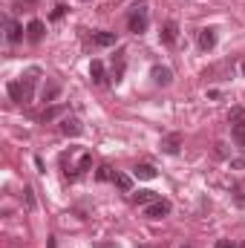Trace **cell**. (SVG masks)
I'll return each mask as SVG.
<instances>
[{"label": "cell", "mask_w": 245, "mask_h": 248, "mask_svg": "<svg viewBox=\"0 0 245 248\" xmlns=\"http://www.w3.org/2000/svg\"><path fill=\"white\" fill-rule=\"evenodd\" d=\"M38 78H41V69H38V66H29V69L20 75V81H12V84L6 87L9 95H12V101H17V104H29L32 95H35Z\"/></svg>", "instance_id": "cell-1"}, {"label": "cell", "mask_w": 245, "mask_h": 248, "mask_svg": "<svg viewBox=\"0 0 245 248\" xmlns=\"http://www.w3.org/2000/svg\"><path fill=\"white\" fill-rule=\"evenodd\" d=\"M61 168L66 179H78V176H84L92 168V156L87 150H81V147H69L61 156Z\"/></svg>", "instance_id": "cell-2"}, {"label": "cell", "mask_w": 245, "mask_h": 248, "mask_svg": "<svg viewBox=\"0 0 245 248\" xmlns=\"http://www.w3.org/2000/svg\"><path fill=\"white\" fill-rule=\"evenodd\" d=\"M147 26H150V12H147V6H144V3L133 6L130 15H127V29H130L133 35H141V32H147Z\"/></svg>", "instance_id": "cell-3"}, {"label": "cell", "mask_w": 245, "mask_h": 248, "mask_svg": "<svg viewBox=\"0 0 245 248\" xmlns=\"http://www.w3.org/2000/svg\"><path fill=\"white\" fill-rule=\"evenodd\" d=\"M173 211V205L168 202V199H156V202H150L147 208H144V217L147 219H162V217H168Z\"/></svg>", "instance_id": "cell-4"}, {"label": "cell", "mask_w": 245, "mask_h": 248, "mask_svg": "<svg viewBox=\"0 0 245 248\" xmlns=\"http://www.w3.org/2000/svg\"><path fill=\"white\" fill-rule=\"evenodd\" d=\"M150 75H153V84H159V87H168L173 81V69L170 66H162V63H156L150 69Z\"/></svg>", "instance_id": "cell-5"}, {"label": "cell", "mask_w": 245, "mask_h": 248, "mask_svg": "<svg viewBox=\"0 0 245 248\" xmlns=\"http://www.w3.org/2000/svg\"><path fill=\"white\" fill-rule=\"evenodd\" d=\"M196 44H199V49H202V52H211V49L216 46V29H211V26H208V29H202V32H199V38H196Z\"/></svg>", "instance_id": "cell-6"}, {"label": "cell", "mask_w": 245, "mask_h": 248, "mask_svg": "<svg viewBox=\"0 0 245 248\" xmlns=\"http://www.w3.org/2000/svg\"><path fill=\"white\" fill-rule=\"evenodd\" d=\"M61 133H63V136H69V139H75V136H81V133H84V127H81V122H78L75 116H63Z\"/></svg>", "instance_id": "cell-7"}, {"label": "cell", "mask_w": 245, "mask_h": 248, "mask_svg": "<svg viewBox=\"0 0 245 248\" xmlns=\"http://www.w3.org/2000/svg\"><path fill=\"white\" fill-rule=\"evenodd\" d=\"M176 38H179V23H176V20H168V23L162 26V44H165V46H173Z\"/></svg>", "instance_id": "cell-8"}, {"label": "cell", "mask_w": 245, "mask_h": 248, "mask_svg": "<svg viewBox=\"0 0 245 248\" xmlns=\"http://www.w3.org/2000/svg\"><path fill=\"white\" fill-rule=\"evenodd\" d=\"M26 38H29L32 44H41V41H44V20H29V26H26Z\"/></svg>", "instance_id": "cell-9"}, {"label": "cell", "mask_w": 245, "mask_h": 248, "mask_svg": "<svg viewBox=\"0 0 245 248\" xmlns=\"http://www.w3.org/2000/svg\"><path fill=\"white\" fill-rule=\"evenodd\" d=\"M179 147H182V136H179V133H170V136L162 139V150H165V153L173 156V153H179Z\"/></svg>", "instance_id": "cell-10"}, {"label": "cell", "mask_w": 245, "mask_h": 248, "mask_svg": "<svg viewBox=\"0 0 245 248\" xmlns=\"http://www.w3.org/2000/svg\"><path fill=\"white\" fill-rule=\"evenodd\" d=\"M90 78H92V84H98V87H104V84H107V72H104V63H101V61L90 63Z\"/></svg>", "instance_id": "cell-11"}, {"label": "cell", "mask_w": 245, "mask_h": 248, "mask_svg": "<svg viewBox=\"0 0 245 248\" xmlns=\"http://www.w3.org/2000/svg\"><path fill=\"white\" fill-rule=\"evenodd\" d=\"M20 38H23V26L17 20H6V41L9 44H17Z\"/></svg>", "instance_id": "cell-12"}, {"label": "cell", "mask_w": 245, "mask_h": 248, "mask_svg": "<svg viewBox=\"0 0 245 248\" xmlns=\"http://www.w3.org/2000/svg\"><path fill=\"white\" fill-rule=\"evenodd\" d=\"M133 176L150 182V179H156V168H153V165H136V168H133Z\"/></svg>", "instance_id": "cell-13"}, {"label": "cell", "mask_w": 245, "mask_h": 248, "mask_svg": "<svg viewBox=\"0 0 245 248\" xmlns=\"http://www.w3.org/2000/svg\"><path fill=\"white\" fill-rule=\"evenodd\" d=\"M63 113H66V107H63V104H52V107H46V110H44L41 122H44V124H49V122H55V119H61Z\"/></svg>", "instance_id": "cell-14"}, {"label": "cell", "mask_w": 245, "mask_h": 248, "mask_svg": "<svg viewBox=\"0 0 245 248\" xmlns=\"http://www.w3.org/2000/svg\"><path fill=\"white\" fill-rule=\"evenodd\" d=\"M92 41H95V46H113L116 44V35L113 32H95Z\"/></svg>", "instance_id": "cell-15"}, {"label": "cell", "mask_w": 245, "mask_h": 248, "mask_svg": "<svg viewBox=\"0 0 245 248\" xmlns=\"http://www.w3.org/2000/svg\"><path fill=\"white\" fill-rule=\"evenodd\" d=\"M58 93H61V84H58V81H46V84H44V93H41V95H44V101H52V98H55Z\"/></svg>", "instance_id": "cell-16"}, {"label": "cell", "mask_w": 245, "mask_h": 248, "mask_svg": "<svg viewBox=\"0 0 245 248\" xmlns=\"http://www.w3.org/2000/svg\"><path fill=\"white\" fill-rule=\"evenodd\" d=\"M133 199H136L138 205H150V202H156L159 196H156L153 190H138V193H133Z\"/></svg>", "instance_id": "cell-17"}, {"label": "cell", "mask_w": 245, "mask_h": 248, "mask_svg": "<svg viewBox=\"0 0 245 248\" xmlns=\"http://www.w3.org/2000/svg\"><path fill=\"white\" fill-rule=\"evenodd\" d=\"M231 136H234V141H237V144H240V147L245 150V122H237V124H234Z\"/></svg>", "instance_id": "cell-18"}, {"label": "cell", "mask_w": 245, "mask_h": 248, "mask_svg": "<svg viewBox=\"0 0 245 248\" xmlns=\"http://www.w3.org/2000/svg\"><path fill=\"white\" fill-rule=\"evenodd\" d=\"M113 78H116V84L124 78V55H116L113 58Z\"/></svg>", "instance_id": "cell-19"}, {"label": "cell", "mask_w": 245, "mask_h": 248, "mask_svg": "<svg viewBox=\"0 0 245 248\" xmlns=\"http://www.w3.org/2000/svg\"><path fill=\"white\" fill-rule=\"evenodd\" d=\"M113 182H116L119 190H130V187H133V179H130L127 173H116V176H113Z\"/></svg>", "instance_id": "cell-20"}, {"label": "cell", "mask_w": 245, "mask_h": 248, "mask_svg": "<svg viewBox=\"0 0 245 248\" xmlns=\"http://www.w3.org/2000/svg\"><path fill=\"white\" fill-rule=\"evenodd\" d=\"M113 176H116V173H110V168H107V165H101V168H98V173H95V179H98V182H107V179H113Z\"/></svg>", "instance_id": "cell-21"}, {"label": "cell", "mask_w": 245, "mask_h": 248, "mask_svg": "<svg viewBox=\"0 0 245 248\" xmlns=\"http://www.w3.org/2000/svg\"><path fill=\"white\" fill-rule=\"evenodd\" d=\"M23 199H26V208L32 211V208H35V190H32V187H26V190H23Z\"/></svg>", "instance_id": "cell-22"}, {"label": "cell", "mask_w": 245, "mask_h": 248, "mask_svg": "<svg viewBox=\"0 0 245 248\" xmlns=\"http://www.w3.org/2000/svg\"><path fill=\"white\" fill-rule=\"evenodd\" d=\"M63 12H66V6H55V12H52V20H61Z\"/></svg>", "instance_id": "cell-23"}, {"label": "cell", "mask_w": 245, "mask_h": 248, "mask_svg": "<svg viewBox=\"0 0 245 248\" xmlns=\"http://www.w3.org/2000/svg\"><path fill=\"white\" fill-rule=\"evenodd\" d=\"M216 248H237V246H234L231 240H219V243H216Z\"/></svg>", "instance_id": "cell-24"}, {"label": "cell", "mask_w": 245, "mask_h": 248, "mask_svg": "<svg viewBox=\"0 0 245 248\" xmlns=\"http://www.w3.org/2000/svg\"><path fill=\"white\" fill-rule=\"evenodd\" d=\"M182 248H193V246H182Z\"/></svg>", "instance_id": "cell-25"}, {"label": "cell", "mask_w": 245, "mask_h": 248, "mask_svg": "<svg viewBox=\"0 0 245 248\" xmlns=\"http://www.w3.org/2000/svg\"><path fill=\"white\" fill-rule=\"evenodd\" d=\"M243 72H245V63H243Z\"/></svg>", "instance_id": "cell-26"}, {"label": "cell", "mask_w": 245, "mask_h": 248, "mask_svg": "<svg viewBox=\"0 0 245 248\" xmlns=\"http://www.w3.org/2000/svg\"><path fill=\"white\" fill-rule=\"evenodd\" d=\"M240 248H245V243H243V246H240Z\"/></svg>", "instance_id": "cell-27"}, {"label": "cell", "mask_w": 245, "mask_h": 248, "mask_svg": "<svg viewBox=\"0 0 245 248\" xmlns=\"http://www.w3.org/2000/svg\"><path fill=\"white\" fill-rule=\"evenodd\" d=\"M29 3H35V0H29Z\"/></svg>", "instance_id": "cell-28"}]
</instances>
